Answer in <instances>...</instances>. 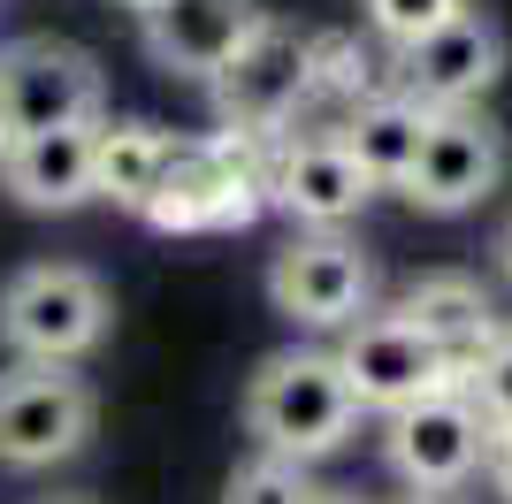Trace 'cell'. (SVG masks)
<instances>
[{
    "label": "cell",
    "instance_id": "1",
    "mask_svg": "<svg viewBox=\"0 0 512 504\" xmlns=\"http://www.w3.org/2000/svg\"><path fill=\"white\" fill-rule=\"evenodd\" d=\"M245 428L260 436V451L299 466L344 451V436L360 428V405L344 390L337 352H276L245 382Z\"/></svg>",
    "mask_w": 512,
    "mask_h": 504
},
{
    "label": "cell",
    "instance_id": "2",
    "mask_svg": "<svg viewBox=\"0 0 512 504\" xmlns=\"http://www.w3.org/2000/svg\"><path fill=\"white\" fill-rule=\"evenodd\" d=\"M115 321L107 283L77 260H39V268L8 275L0 291V344L16 359H46V367H77Z\"/></svg>",
    "mask_w": 512,
    "mask_h": 504
},
{
    "label": "cell",
    "instance_id": "3",
    "mask_svg": "<svg viewBox=\"0 0 512 504\" xmlns=\"http://www.w3.org/2000/svg\"><path fill=\"white\" fill-rule=\"evenodd\" d=\"M260 207H268V191H260L253 153L237 138H192V146H169L146 222L169 237H199V230H245Z\"/></svg>",
    "mask_w": 512,
    "mask_h": 504
},
{
    "label": "cell",
    "instance_id": "4",
    "mask_svg": "<svg viewBox=\"0 0 512 504\" xmlns=\"http://www.w3.org/2000/svg\"><path fill=\"white\" fill-rule=\"evenodd\" d=\"M85 436H92V382L77 367L16 359L0 375V466L39 474V466L85 451Z\"/></svg>",
    "mask_w": 512,
    "mask_h": 504
},
{
    "label": "cell",
    "instance_id": "5",
    "mask_svg": "<svg viewBox=\"0 0 512 504\" xmlns=\"http://www.w3.org/2000/svg\"><path fill=\"white\" fill-rule=\"evenodd\" d=\"M207 84H214V107H222L230 138H268V130H283L299 115L306 84H314V46H306L291 23L260 16L253 31H245V46H237Z\"/></svg>",
    "mask_w": 512,
    "mask_h": 504
},
{
    "label": "cell",
    "instance_id": "6",
    "mask_svg": "<svg viewBox=\"0 0 512 504\" xmlns=\"http://www.w3.org/2000/svg\"><path fill=\"white\" fill-rule=\"evenodd\" d=\"M505 161H512L505 130H497L482 107H428L421 153H413L398 191H406L421 214H467L505 184Z\"/></svg>",
    "mask_w": 512,
    "mask_h": 504
},
{
    "label": "cell",
    "instance_id": "7",
    "mask_svg": "<svg viewBox=\"0 0 512 504\" xmlns=\"http://www.w3.org/2000/svg\"><path fill=\"white\" fill-rule=\"evenodd\" d=\"M268 298L299 329H352L375 306V268L344 230H306L268 260Z\"/></svg>",
    "mask_w": 512,
    "mask_h": 504
},
{
    "label": "cell",
    "instance_id": "8",
    "mask_svg": "<svg viewBox=\"0 0 512 504\" xmlns=\"http://www.w3.org/2000/svg\"><path fill=\"white\" fill-rule=\"evenodd\" d=\"M100 100H107V84L92 69V54H77L62 39H16L0 54V115H8L16 138L100 123Z\"/></svg>",
    "mask_w": 512,
    "mask_h": 504
},
{
    "label": "cell",
    "instance_id": "9",
    "mask_svg": "<svg viewBox=\"0 0 512 504\" xmlns=\"http://www.w3.org/2000/svg\"><path fill=\"white\" fill-rule=\"evenodd\" d=\"M337 367H344V390H352L360 413H398V405H413V398L459 390L444 352L398 314H360L337 344Z\"/></svg>",
    "mask_w": 512,
    "mask_h": 504
},
{
    "label": "cell",
    "instance_id": "10",
    "mask_svg": "<svg viewBox=\"0 0 512 504\" xmlns=\"http://www.w3.org/2000/svg\"><path fill=\"white\" fill-rule=\"evenodd\" d=\"M390 466H398V482L406 489H459L482 466V413L467 405V390H436V398H413L390 413Z\"/></svg>",
    "mask_w": 512,
    "mask_h": 504
},
{
    "label": "cell",
    "instance_id": "11",
    "mask_svg": "<svg viewBox=\"0 0 512 504\" xmlns=\"http://www.w3.org/2000/svg\"><path fill=\"white\" fill-rule=\"evenodd\" d=\"M398 69H406V100L421 107H474L505 77V31H497L482 8H459L451 23H436L428 39L398 46Z\"/></svg>",
    "mask_w": 512,
    "mask_h": 504
},
{
    "label": "cell",
    "instance_id": "12",
    "mask_svg": "<svg viewBox=\"0 0 512 504\" xmlns=\"http://www.w3.org/2000/svg\"><path fill=\"white\" fill-rule=\"evenodd\" d=\"M260 191H268L299 230H344V222L375 199V184L360 176V161H352L337 138H283L276 161L260 168Z\"/></svg>",
    "mask_w": 512,
    "mask_h": 504
},
{
    "label": "cell",
    "instance_id": "13",
    "mask_svg": "<svg viewBox=\"0 0 512 504\" xmlns=\"http://www.w3.org/2000/svg\"><path fill=\"white\" fill-rule=\"evenodd\" d=\"M398 321H413V329L444 352V367H451V382L467 390V375L490 359V344L505 336V321H497V298L474 283V275H459V268H436V275H413L406 283V298L390 306Z\"/></svg>",
    "mask_w": 512,
    "mask_h": 504
},
{
    "label": "cell",
    "instance_id": "14",
    "mask_svg": "<svg viewBox=\"0 0 512 504\" xmlns=\"http://www.w3.org/2000/svg\"><path fill=\"white\" fill-rule=\"evenodd\" d=\"M253 23H260L253 0H153L146 8V54L169 69V77L207 84L214 69L245 46Z\"/></svg>",
    "mask_w": 512,
    "mask_h": 504
},
{
    "label": "cell",
    "instance_id": "15",
    "mask_svg": "<svg viewBox=\"0 0 512 504\" xmlns=\"http://www.w3.org/2000/svg\"><path fill=\"white\" fill-rule=\"evenodd\" d=\"M0 184H8L16 207H39V214L85 207L92 199V123L16 138V146L0 153Z\"/></svg>",
    "mask_w": 512,
    "mask_h": 504
},
{
    "label": "cell",
    "instance_id": "16",
    "mask_svg": "<svg viewBox=\"0 0 512 504\" xmlns=\"http://www.w3.org/2000/svg\"><path fill=\"white\" fill-rule=\"evenodd\" d=\"M169 146L176 138L161 123H92V199L146 214V199L161 191V168H169Z\"/></svg>",
    "mask_w": 512,
    "mask_h": 504
},
{
    "label": "cell",
    "instance_id": "17",
    "mask_svg": "<svg viewBox=\"0 0 512 504\" xmlns=\"http://www.w3.org/2000/svg\"><path fill=\"white\" fill-rule=\"evenodd\" d=\"M421 130H428V107L406 100V92H383V100H367L360 115L337 130V146L360 161L367 184H406L413 153H421Z\"/></svg>",
    "mask_w": 512,
    "mask_h": 504
},
{
    "label": "cell",
    "instance_id": "18",
    "mask_svg": "<svg viewBox=\"0 0 512 504\" xmlns=\"http://www.w3.org/2000/svg\"><path fill=\"white\" fill-rule=\"evenodd\" d=\"M329 489L306 474L299 459H276V451H260L253 466H237L230 489H222V504H321Z\"/></svg>",
    "mask_w": 512,
    "mask_h": 504
},
{
    "label": "cell",
    "instance_id": "19",
    "mask_svg": "<svg viewBox=\"0 0 512 504\" xmlns=\"http://www.w3.org/2000/svg\"><path fill=\"white\" fill-rule=\"evenodd\" d=\"M360 8H367V23H375V39L413 46V39H428L436 23H451L467 0H360Z\"/></svg>",
    "mask_w": 512,
    "mask_h": 504
},
{
    "label": "cell",
    "instance_id": "20",
    "mask_svg": "<svg viewBox=\"0 0 512 504\" xmlns=\"http://www.w3.org/2000/svg\"><path fill=\"white\" fill-rule=\"evenodd\" d=\"M467 405L482 413V428H512V329L490 344V359L467 375Z\"/></svg>",
    "mask_w": 512,
    "mask_h": 504
},
{
    "label": "cell",
    "instance_id": "21",
    "mask_svg": "<svg viewBox=\"0 0 512 504\" xmlns=\"http://www.w3.org/2000/svg\"><path fill=\"white\" fill-rule=\"evenodd\" d=\"M482 474H490V489L512 504V428H490V443H482Z\"/></svg>",
    "mask_w": 512,
    "mask_h": 504
},
{
    "label": "cell",
    "instance_id": "22",
    "mask_svg": "<svg viewBox=\"0 0 512 504\" xmlns=\"http://www.w3.org/2000/svg\"><path fill=\"white\" fill-rule=\"evenodd\" d=\"M490 260H497V275H505V283H512V214H505V222H497V237H490Z\"/></svg>",
    "mask_w": 512,
    "mask_h": 504
},
{
    "label": "cell",
    "instance_id": "23",
    "mask_svg": "<svg viewBox=\"0 0 512 504\" xmlns=\"http://www.w3.org/2000/svg\"><path fill=\"white\" fill-rule=\"evenodd\" d=\"M398 504H459V489H406Z\"/></svg>",
    "mask_w": 512,
    "mask_h": 504
},
{
    "label": "cell",
    "instance_id": "24",
    "mask_svg": "<svg viewBox=\"0 0 512 504\" xmlns=\"http://www.w3.org/2000/svg\"><path fill=\"white\" fill-rule=\"evenodd\" d=\"M8 146H16V130H8V115H0V153H8Z\"/></svg>",
    "mask_w": 512,
    "mask_h": 504
},
{
    "label": "cell",
    "instance_id": "25",
    "mask_svg": "<svg viewBox=\"0 0 512 504\" xmlns=\"http://www.w3.org/2000/svg\"><path fill=\"white\" fill-rule=\"evenodd\" d=\"M39 504H92V497H39Z\"/></svg>",
    "mask_w": 512,
    "mask_h": 504
},
{
    "label": "cell",
    "instance_id": "26",
    "mask_svg": "<svg viewBox=\"0 0 512 504\" xmlns=\"http://www.w3.org/2000/svg\"><path fill=\"white\" fill-rule=\"evenodd\" d=\"M123 8H138V16H146V8H153V0H123Z\"/></svg>",
    "mask_w": 512,
    "mask_h": 504
},
{
    "label": "cell",
    "instance_id": "27",
    "mask_svg": "<svg viewBox=\"0 0 512 504\" xmlns=\"http://www.w3.org/2000/svg\"><path fill=\"white\" fill-rule=\"evenodd\" d=\"M321 504H360V497H321Z\"/></svg>",
    "mask_w": 512,
    "mask_h": 504
}]
</instances>
